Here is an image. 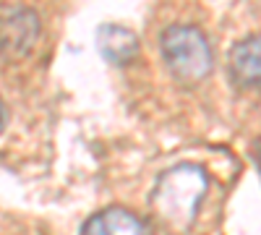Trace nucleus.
I'll list each match as a JSON object with an SVG mask.
<instances>
[{
    "label": "nucleus",
    "instance_id": "obj_2",
    "mask_svg": "<svg viewBox=\"0 0 261 235\" xmlns=\"http://www.w3.org/2000/svg\"><path fill=\"white\" fill-rule=\"evenodd\" d=\"M160 50L167 71L180 84H199L212 73L214 53L206 34L193 24H172L160 37Z\"/></svg>",
    "mask_w": 261,
    "mask_h": 235
},
{
    "label": "nucleus",
    "instance_id": "obj_3",
    "mask_svg": "<svg viewBox=\"0 0 261 235\" xmlns=\"http://www.w3.org/2000/svg\"><path fill=\"white\" fill-rule=\"evenodd\" d=\"M39 16L27 6H0V60H24L39 39Z\"/></svg>",
    "mask_w": 261,
    "mask_h": 235
},
{
    "label": "nucleus",
    "instance_id": "obj_4",
    "mask_svg": "<svg viewBox=\"0 0 261 235\" xmlns=\"http://www.w3.org/2000/svg\"><path fill=\"white\" fill-rule=\"evenodd\" d=\"M81 235H151V230L134 212L123 206H107L84 222Z\"/></svg>",
    "mask_w": 261,
    "mask_h": 235
},
{
    "label": "nucleus",
    "instance_id": "obj_7",
    "mask_svg": "<svg viewBox=\"0 0 261 235\" xmlns=\"http://www.w3.org/2000/svg\"><path fill=\"white\" fill-rule=\"evenodd\" d=\"M3 125H6V110H3V105H0V131H3Z\"/></svg>",
    "mask_w": 261,
    "mask_h": 235
},
{
    "label": "nucleus",
    "instance_id": "obj_1",
    "mask_svg": "<svg viewBox=\"0 0 261 235\" xmlns=\"http://www.w3.org/2000/svg\"><path fill=\"white\" fill-rule=\"evenodd\" d=\"M209 191V175L201 165L180 162L162 170L154 191H151V209L157 220L170 230H188L199 215V206Z\"/></svg>",
    "mask_w": 261,
    "mask_h": 235
},
{
    "label": "nucleus",
    "instance_id": "obj_6",
    "mask_svg": "<svg viewBox=\"0 0 261 235\" xmlns=\"http://www.w3.org/2000/svg\"><path fill=\"white\" fill-rule=\"evenodd\" d=\"M97 47L105 60L115 63V66H128L139 55V37L128 27L120 24H105L97 32Z\"/></svg>",
    "mask_w": 261,
    "mask_h": 235
},
{
    "label": "nucleus",
    "instance_id": "obj_5",
    "mask_svg": "<svg viewBox=\"0 0 261 235\" xmlns=\"http://www.w3.org/2000/svg\"><path fill=\"white\" fill-rule=\"evenodd\" d=\"M230 76L243 89L261 87V37H246L230 50Z\"/></svg>",
    "mask_w": 261,
    "mask_h": 235
}]
</instances>
